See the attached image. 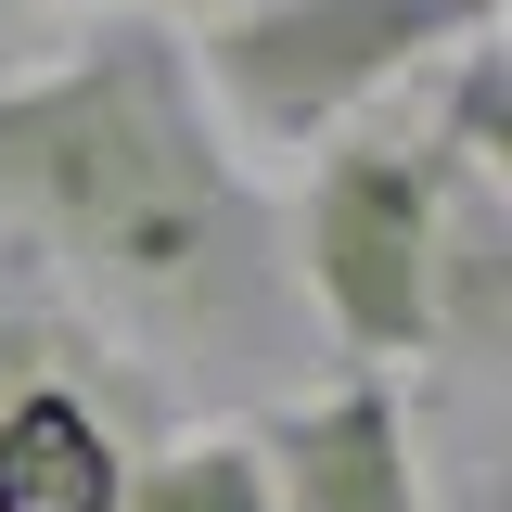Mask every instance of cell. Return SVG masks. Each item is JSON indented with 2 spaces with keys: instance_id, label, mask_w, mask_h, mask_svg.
Wrapping results in <instances>:
<instances>
[{
  "instance_id": "1",
  "label": "cell",
  "mask_w": 512,
  "mask_h": 512,
  "mask_svg": "<svg viewBox=\"0 0 512 512\" xmlns=\"http://www.w3.org/2000/svg\"><path fill=\"white\" fill-rule=\"evenodd\" d=\"M0 218L64 308L128 333H256L269 218L167 13L116 0L39 77H0Z\"/></svg>"
},
{
  "instance_id": "2",
  "label": "cell",
  "mask_w": 512,
  "mask_h": 512,
  "mask_svg": "<svg viewBox=\"0 0 512 512\" xmlns=\"http://www.w3.org/2000/svg\"><path fill=\"white\" fill-rule=\"evenodd\" d=\"M487 26H500V0H205L180 52H192V90L256 154H320L372 103L423 90L448 52H474Z\"/></svg>"
},
{
  "instance_id": "3",
  "label": "cell",
  "mask_w": 512,
  "mask_h": 512,
  "mask_svg": "<svg viewBox=\"0 0 512 512\" xmlns=\"http://www.w3.org/2000/svg\"><path fill=\"white\" fill-rule=\"evenodd\" d=\"M448 167H461V141L436 116L384 128L359 116L346 141H320L308 192H295V282H308L320 333H333V359L346 372H397V359H436V308H423V282H436V205H448ZM474 167H500V154H474Z\"/></svg>"
},
{
  "instance_id": "4",
  "label": "cell",
  "mask_w": 512,
  "mask_h": 512,
  "mask_svg": "<svg viewBox=\"0 0 512 512\" xmlns=\"http://www.w3.org/2000/svg\"><path fill=\"white\" fill-rule=\"evenodd\" d=\"M256 461H269V512H436L397 372H333L320 397H282L256 423Z\"/></svg>"
},
{
  "instance_id": "5",
  "label": "cell",
  "mask_w": 512,
  "mask_h": 512,
  "mask_svg": "<svg viewBox=\"0 0 512 512\" xmlns=\"http://www.w3.org/2000/svg\"><path fill=\"white\" fill-rule=\"evenodd\" d=\"M141 448L103 423V397L77 372L0 397V512H116Z\"/></svg>"
},
{
  "instance_id": "6",
  "label": "cell",
  "mask_w": 512,
  "mask_h": 512,
  "mask_svg": "<svg viewBox=\"0 0 512 512\" xmlns=\"http://www.w3.org/2000/svg\"><path fill=\"white\" fill-rule=\"evenodd\" d=\"M423 308H436V359H500L512 346V192H500V167H474V154L448 167Z\"/></svg>"
},
{
  "instance_id": "7",
  "label": "cell",
  "mask_w": 512,
  "mask_h": 512,
  "mask_svg": "<svg viewBox=\"0 0 512 512\" xmlns=\"http://www.w3.org/2000/svg\"><path fill=\"white\" fill-rule=\"evenodd\" d=\"M116 512H269V461H256V423H192L154 461H128Z\"/></svg>"
},
{
  "instance_id": "8",
  "label": "cell",
  "mask_w": 512,
  "mask_h": 512,
  "mask_svg": "<svg viewBox=\"0 0 512 512\" xmlns=\"http://www.w3.org/2000/svg\"><path fill=\"white\" fill-rule=\"evenodd\" d=\"M52 372H77V308L0 244V397H26V384H52Z\"/></svg>"
},
{
  "instance_id": "9",
  "label": "cell",
  "mask_w": 512,
  "mask_h": 512,
  "mask_svg": "<svg viewBox=\"0 0 512 512\" xmlns=\"http://www.w3.org/2000/svg\"><path fill=\"white\" fill-rule=\"evenodd\" d=\"M0 13H90V0H0ZM103 13H116V0H103Z\"/></svg>"
}]
</instances>
